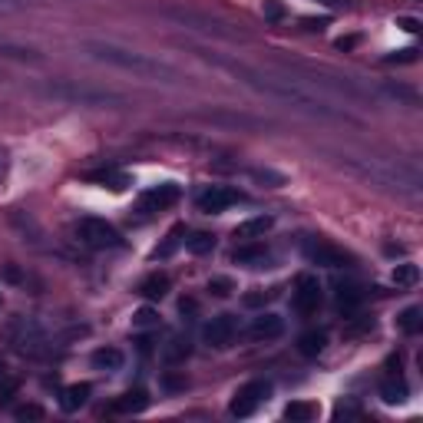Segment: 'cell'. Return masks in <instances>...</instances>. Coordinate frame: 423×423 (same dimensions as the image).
Instances as JSON below:
<instances>
[{"label": "cell", "mask_w": 423, "mask_h": 423, "mask_svg": "<svg viewBox=\"0 0 423 423\" xmlns=\"http://www.w3.org/2000/svg\"><path fill=\"white\" fill-rule=\"evenodd\" d=\"M209 60H215L219 67L231 70L241 83L255 87L258 93L275 97V99H281V103H291L295 109H304V113H311V116H341V109H334L327 99L314 97L308 87H301L298 79L275 77V73H261V70H251V67H245V63H235V60H221V57H209Z\"/></svg>", "instance_id": "obj_1"}, {"label": "cell", "mask_w": 423, "mask_h": 423, "mask_svg": "<svg viewBox=\"0 0 423 423\" xmlns=\"http://www.w3.org/2000/svg\"><path fill=\"white\" fill-rule=\"evenodd\" d=\"M89 57L103 60L109 67H119L126 73H136V77L143 79H165V83H179V73L172 67H165L163 60L155 57H145V53H136V50H123V47H113V43H83Z\"/></svg>", "instance_id": "obj_2"}, {"label": "cell", "mask_w": 423, "mask_h": 423, "mask_svg": "<svg viewBox=\"0 0 423 423\" xmlns=\"http://www.w3.org/2000/svg\"><path fill=\"white\" fill-rule=\"evenodd\" d=\"M43 93L53 99H67V103H79V106H106V103H123V97L116 93H106V89H89V87H77V83H53V87H43Z\"/></svg>", "instance_id": "obj_3"}, {"label": "cell", "mask_w": 423, "mask_h": 423, "mask_svg": "<svg viewBox=\"0 0 423 423\" xmlns=\"http://www.w3.org/2000/svg\"><path fill=\"white\" fill-rule=\"evenodd\" d=\"M77 235L89 248H119V245H123V235L106 219H79Z\"/></svg>", "instance_id": "obj_4"}, {"label": "cell", "mask_w": 423, "mask_h": 423, "mask_svg": "<svg viewBox=\"0 0 423 423\" xmlns=\"http://www.w3.org/2000/svg\"><path fill=\"white\" fill-rule=\"evenodd\" d=\"M271 397V380H248L245 387H238V394L231 397V417H251L265 400Z\"/></svg>", "instance_id": "obj_5"}, {"label": "cell", "mask_w": 423, "mask_h": 423, "mask_svg": "<svg viewBox=\"0 0 423 423\" xmlns=\"http://www.w3.org/2000/svg\"><path fill=\"white\" fill-rule=\"evenodd\" d=\"M291 308L298 311L301 317L314 314L321 308V281L314 275H298L295 281V295H291Z\"/></svg>", "instance_id": "obj_6"}, {"label": "cell", "mask_w": 423, "mask_h": 423, "mask_svg": "<svg viewBox=\"0 0 423 423\" xmlns=\"http://www.w3.org/2000/svg\"><path fill=\"white\" fill-rule=\"evenodd\" d=\"M304 258L314 261V265H324V268H347V265L354 261L347 251L334 248V245L324 241V238H308L304 241Z\"/></svg>", "instance_id": "obj_7"}, {"label": "cell", "mask_w": 423, "mask_h": 423, "mask_svg": "<svg viewBox=\"0 0 423 423\" xmlns=\"http://www.w3.org/2000/svg\"><path fill=\"white\" fill-rule=\"evenodd\" d=\"M235 334H238V321H235V314H219V317H211L209 324H205V331H202L205 344L215 347V351H225V347H231Z\"/></svg>", "instance_id": "obj_8"}, {"label": "cell", "mask_w": 423, "mask_h": 423, "mask_svg": "<svg viewBox=\"0 0 423 423\" xmlns=\"http://www.w3.org/2000/svg\"><path fill=\"white\" fill-rule=\"evenodd\" d=\"M241 195L235 192V189H221V185H211V189H205L202 195H199V211H205V215H221V211L229 209V205H235Z\"/></svg>", "instance_id": "obj_9"}, {"label": "cell", "mask_w": 423, "mask_h": 423, "mask_svg": "<svg viewBox=\"0 0 423 423\" xmlns=\"http://www.w3.org/2000/svg\"><path fill=\"white\" fill-rule=\"evenodd\" d=\"M175 199H179V185L165 182V185H155V189H149V192L143 195L139 209H143V211H163V209H169Z\"/></svg>", "instance_id": "obj_10"}, {"label": "cell", "mask_w": 423, "mask_h": 423, "mask_svg": "<svg viewBox=\"0 0 423 423\" xmlns=\"http://www.w3.org/2000/svg\"><path fill=\"white\" fill-rule=\"evenodd\" d=\"M285 334V317H278V314H261V317H255L251 321V327H248V337L251 341H275V337H281Z\"/></svg>", "instance_id": "obj_11"}, {"label": "cell", "mask_w": 423, "mask_h": 423, "mask_svg": "<svg viewBox=\"0 0 423 423\" xmlns=\"http://www.w3.org/2000/svg\"><path fill=\"white\" fill-rule=\"evenodd\" d=\"M334 291H337V295H334L337 311H344V314H354V311L364 304V288L354 285V281H337Z\"/></svg>", "instance_id": "obj_12"}, {"label": "cell", "mask_w": 423, "mask_h": 423, "mask_svg": "<svg viewBox=\"0 0 423 423\" xmlns=\"http://www.w3.org/2000/svg\"><path fill=\"white\" fill-rule=\"evenodd\" d=\"M169 288H172L169 275H163V271H153V275H145V278H143V285H139V295H143L145 301H163L165 295H169Z\"/></svg>", "instance_id": "obj_13"}, {"label": "cell", "mask_w": 423, "mask_h": 423, "mask_svg": "<svg viewBox=\"0 0 423 423\" xmlns=\"http://www.w3.org/2000/svg\"><path fill=\"white\" fill-rule=\"evenodd\" d=\"M145 407H149V394H145L143 387H136V390H126L119 400L113 404L116 414H143Z\"/></svg>", "instance_id": "obj_14"}, {"label": "cell", "mask_w": 423, "mask_h": 423, "mask_svg": "<svg viewBox=\"0 0 423 423\" xmlns=\"http://www.w3.org/2000/svg\"><path fill=\"white\" fill-rule=\"evenodd\" d=\"M407 394H410V390H407V380L397 374V370L390 377H384V384H380V400H384V404H404Z\"/></svg>", "instance_id": "obj_15"}, {"label": "cell", "mask_w": 423, "mask_h": 423, "mask_svg": "<svg viewBox=\"0 0 423 423\" xmlns=\"http://www.w3.org/2000/svg\"><path fill=\"white\" fill-rule=\"evenodd\" d=\"M317 417H321V407L314 400H291L285 407V420H291V423H311Z\"/></svg>", "instance_id": "obj_16"}, {"label": "cell", "mask_w": 423, "mask_h": 423, "mask_svg": "<svg viewBox=\"0 0 423 423\" xmlns=\"http://www.w3.org/2000/svg\"><path fill=\"white\" fill-rule=\"evenodd\" d=\"M89 394H93L89 384H70L67 390H63V397H60V407H63L67 414H73V410H79V407L87 404Z\"/></svg>", "instance_id": "obj_17"}, {"label": "cell", "mask_w": 423, "mask_h": 423, "mask_svg": "<svg viewBox=\"0 0 423 423\" xmlns=\"http://www.w3.org/2000/svg\"><path fill=\"white\" fill-rule=\"evenodd\" d=\"M268 229H271V219H268V215H258V219L241 221L238 229H235V238H238V241H255V238H261Z\"/></svg>", "instance_id": "obj_18"}, {"label": "cell", "mask_w": 423, "mask_h": 423, "mask_svg": "<svg viewBox=\"0 0 423 423\" xmlns=\"http://www.w3.org/2000/svg\"><path fill=\"white\" fill-rule=\"evenodd\" d=\"M192 354V344H189V337L182 334H175L169 344L163 347V357H165V364H182L185 357Z\"/></svg>", "instance_id": "obj_19"}, {"label": "cell", "mask_w": 423, "mask_h": 423, "mask_svg": "<svg viewBox=\"0 0 423 423\" xmlns=\"http://www.w3.org/2000/svg\"><path fill=\"white\" fill-rule=\"evenodd\" d=\"M123 361L126 357L119 347H99L97 354H93V367H97V370H119Z\"/></svg>", "instance_id": "obj_20"}, {"label": "cell", "mask_w": 423, "mask_h": 423, "mask_svg": "<svg viewBox=\"0 0 423 423\" xmlns=\"http://www.w3.org/2000/svg\"><path fill=\"white\" fill-rule=\"evenodd\" d=\"M324 347H327V334H324V331H308V334L298 337V351L304 357H317Z\"/></svg>", "instance_id": "obj_21"}, {"label": "cell", "mask_w": 423, "mask_h": 423, "mask_svg": "<svg viewBox=\"0 0 423 423\" xmlns=\"http://www.w3.org/2000/svg\"><path fill=\"white\" fill-rule=\"evenodd\" d=\"M185 248L192 251V255H211L215 251V235L211 231H192L185 238Z\"/></svg>", "instance_id": "obj_22"}, {"label": "cell", "mask_w": 423, "mask_h": 423, "mask_svg": "<svg viewBox=\"0 0 423 423\" xmlns=\"http://www.w3.org/2000/svg\"><path fill=\"white\" fill-rule=\"evenodd\" d=\"M397 327L404 331V334H420L423 331V311L417 308H407V311H400V317H397Z\"/></svg>", "instance_id": "obj_23"}, {"label": "cell", "mask_w": 423, "mask_h": 423, "mask_svg": "<svg viewBox=\"0 0 423 423\" xmlns=\"http://www.w3.org/2000/svg\"><path fill=\"white\" fill-rule=\"evenodd\" d=\"M268 258V251L261 248V245H248V248H235V261L238 265H251V268H258L261 261Z\"/></svg>", "instance_id": "obj_24"}, {"label": "cell", "mask_w": 423, "mask_h": 423, "mask_svg": "<svg viewBox=\"0 0 423 423\" xmlns=\"http://www.w3.org/2000/svg\"><path fill=\"white\" fill-rule=\"evenodd\" d=\"M417 281H420V268H417V265L404 261V265H397L394 268V285L397 288H410V285H417Z\"/></svg>", "instance_id": "obj_25"}, {"label": "cell", "mask_w": 423, "mask_h": 423, "mask_svg": "<svg viewBox=\"0 0 423 423\" xmlns=\"http://www.w3.org/2000/svg\"><path fill=\"white\" fill-rule=\"evenodd\" d=\"M182 235H185V229H182V225H175V229L169 231V235H165L163 245H159V248L153 251V258H169V255H172V251L179 248V241H182Z\"/></svg>", "instance_id": "obj_26"}, {"label": "cell", "mask_w": 423, "mask_h": 423, "mask_svg": "<svg viewBox=\"0 0 423 423\" xmlns=\"http://www.w3.org/2000/svg\"><path fill=\"white\" fill-rule=\"evenodd\" d=\"M89 179H93V182H106L113 192H123L126 185H129V179H126V175H119V172H93Z\"/></svg>", "instance_id": "obj_27"}, {"label": "cell", "mask_w": 423, "mask_h": 423, "mask_svg": "<svg viewBox=\"0 0 423 423\" xmlns=\"http://www.w3.org/2000/svg\"><path fill=\"white\" fill-rule=\"evenodd\" d=\"M271 298H275V291H261V288H255V291H248V295L241 298V304H245V308H265V304H268Z\"/></svg>", "instance_id": "obj_28"}, {"label": "cell", "mask_w": 423, "mask_h": 423, "mask_svg": "<svg viewBox=\"0 0 423 423\" xmlns=\"http://www.w3.org/2000/svg\"><path fill=\"white\" fill-rule=\"evenodd\" d=\"M133 324L136 327H155V324H159V311H155V308H139L133 314Z\"/></svg>", "instance_id": "obj_29"}, {"label": "cell", "mask_w": 423, "mask_h": 423, "mask_svg": "<svg viewBox=\"0 0 423 423\" xmlns=\"http://www.w3.org/2000/svg\"><path fill=\"white\" fill-rule=\"evenodd\" d=\"M209 291L215 295V298H229L231 291H235V281H231V278H211L209 281Z\"/></svg>", "instance_id": "obj_30"}, {"label": "cell", "mask_w": 423, "mask_h": 423, "mask_svg": "<svg viewBox=\"0 0 423 423\" xmlns=\"http://www.w3.org/2000/svg\"><path fill=\"white\" fill-rule=\"evenodd\" d=\"M13 417H17V420H43V407H37V404H23V407H17V410H13Z\"/></svg>", "instance_id": "obj_31"}, {"label": "cell", "mask_w": 423, "mask_h": 423, "mask_svg": "<svg viewBox=\"0 0 423 423\" xmlns=\"http://www.w3.org/2000/svg\"><path fill=\"white\" fill-rule=\"evenodd\" d=\"M367 331H374V317H361V321H351L344 327L347 337H357V334H367Z\"/></svg>", "instance_id": "obj_32"}, {"label": "cell", "mask_w": 423, "mask_h": 423, "mask_svg": "<svg viewBox=\"0 0 423 423\" xmlns=\"http://www.w3.org/2000/svg\"><path fill=\"white\" fill-rule=\"evenodd\" d=\"M17 380H4V384H0V404H4V407H7L10 404V400H13V394H17Z\"/></svg>", "instance_id": "obj_33"}, {"label": "cell", "mask_w": 423, "mask_h": 423, "mask_svg": "<svg viewBox=\"0 0 423 423\" xmlns=\"http://www.w3.org/2000/svg\"><path fill=\"white\" fill-rule=\"evenodd\" d=\"M261 10H265V17H268V20H281V17H285V7H281L278 0H265V7H261Z\"/></svg>", "instance_id": "obj_34"}, {"label": "cell", "mask_w": 423, "mask_h": 423, "mask_svg": "<svg viewBox=\"0 0 423 423\" xmlns=\"http://www.w3.org/2000/svg\"><path fill=\"white\" fill-rule=\"evenodd\" d=\"M163 387L169 390V394H175V390H185V377H172V374H165V377H163Z\"/></svg>", "instance_id": "obj_35"}, {"label": "cell", "mask_w": 423, "mask_h": 423, "mask_svg": "<svg viewBox=\"0 0 423 423\" xmlns=\"http://www.w3.org/2000/svg\"><path fill=\"white\" fill-rule=\"evenodd\" d=\"M417 60V50H397L394 57H387V63H414Z\"/></svg>", "instance_id": "obj_36"}, {"label": "cell", "mask_w": 423, "mask_h": 423, "mask_svg": "<svg viewBox=\"0 0 423 423\" xmlns=\"http://www.w3.org/2000/svg\"><path fill=\"white\" fill-rule=\"evenodd\" d=\"M397 27H404V30H410V33H417V30H420V23H417L414 17H400V20H397Z\"/></svg>", "instance_id": "obj_37"}, {"label": "cell", "mask_w": 423, "mask_h": 423, "mask_svg": "<svg viewBox=\"0 0 423 423\" xmlns=\"http://www.w3.org/2000/svg\"><path fill=\"white\" fill-rule=\"evenodd\" d=\"M195 308H199V304H195L192 298H182V301H179V311H182V314H195Z\"/></svg>", "instance_id": "obj_38"}, {"label": "cell", "mask_w": 423, "mask_h": 423, "mask_svg": "<svg viewBox=\"0 0 423 423\" xmlns=\"http://www.w3.org/2000/svg\"><path fill=\"white\" fill-rule=\"evenodd\" d=\"M4 278H7L10 285H17V281H20V271L13 268V265H7V268H4Z\"/></svg>", "instance_id": "obj_39"}, {"label": "cell", "mask_w": 423, "mask_h": 423, "mask_svg": "<svg viewBox=\"0 0 423 423\" xmlns=\"http://www.w3.org/2000/svg\"><path fill=\"white\" fill-rule=\"evenodd\" d=\"M7 165H10V159H7V149H0V179L7 175Z\"/></svg>", "instance_id": "obj_40"}, {"label": "cell", "mask_w": 423, "mask_h": 423, "mask_svg": "<svg viewBox=\"0 0 423 423\" xmlns=\"http://www.w3.org/2000/svg\"><path fill=\"white\" fill-rule=\"evenodd\" d=\"M354 43H357V37H341V40H337V47H341V50H351Z\"/></svg>", "instance_id": "obj_41"}]
</instances>
